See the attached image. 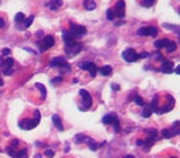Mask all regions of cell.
Returning <instances> with one entry per match:
<instances>
[{"instance_id":"obj_1","label":"cell","mask_w":180,"mask_h":158,"mask_svg":"<svg viewBox=\"0 0 180 158\" xmlns=\"http://www.w3.org/2000/svg\"><path fill=\"white\" fill-rule=\"evenodd\" d=\"M35 116H36V118H35V120H23V121L19 122L18 126L21 129H23V130H31V129H34L39 124V120H40V113L36 111V112H35Z\"/></svg>"},{"instance_id":"obj_2","label":"cell","mask_w":180,"mask_h":158,"mask_svg":"<svg viewBox=\"0 0 180 158\" xmlns=\"http://www.w3.org/2000/svg\"><path fill=\"white\" fill-rule=\"evenodd\" d=\"M53 45H54V37L51 36V35H48V36H45L43 40L39 43V46H40V51H45V50L50 49Z\"/></svg>"},{"instance_id":"obj_3","label":"cell","mask_w":180,"mask_h":158,"mask_svg":"<svg viewBox=\"0 0 180 158\" xmlns=\"http://www.w3.org/2000/svg\"><path fill=\"white\" fill-rule=\"evenodd\" d=\"M122 58H124L126 62H135V60L139 59V54L136 53L134 49H126L122 53Z\"/></svg>"},{"instance_id":"obj_4","label":"cell","mask_w":180,"mask_h":158,"mask_svg":"<svg viewBox=\"0 0 180 158\" xmlns=\"http://www.w3.org/2000/svg\"><path fill=\"white\" fill-rule=\"evenodd\" d=\"M157 34H158V31H157L156 27H152V26H149V27H141L138 30V35L139 36H157Z\"/></svg>"},{"instance_id":"obj_5","label":"cell","mask_w":180,"mask_h":158,"mask_svg":"<svg viewBox=\"0 0 180 158\" xmlns=\"http://www.w3.org/2000/svg\"><path fill=\"white\" fill-rule=\"evenodd\" d=\"M103 122H104L105 125H112L116 131H120V121H118V118L116 117V116H113V114L105 116V117L103 118Z\"/></svg>"},{"instance_id":"obj_6","label":"cell","mask_w":180,"mask_h":158,"mask_svg":"<svg viewBox=\"0 0 180 158\" xmlns=\"http://www.w3.org/2000/svg\"><path fill=\"white\" fill-rule=\"evenodd\" d=\"M71 35H72L73 37H79V36H82V35L86 34V28L84 27V26H79V25H73L71 23Z\"/></svg>"},{"instance_id":"obj_7","label":"cell","mask_w":180,"mask_h":158,"mask_svg":"<svg viewBox=\"0 0 180 158\" xmlns=\"http://www.w3.org/2000/svg\"><path fill=\"white\" fill-rule=\"evenodd\" d=\"M80 95H81V98H82V104H84V107L82 109H89L90 107H91V96H90V94L86 90H80Z\"/></svg>"},{"instance_id":"obj_8","label":"cell","mask_w":180,"mask_h":158,"mask_svg":"<svg viewBox=\"0 0 180 158\" xmlns=\"http://www.w3.org/2000/svg\"><path fill=\"white\" fill-rule=\"evenodd\" d=\"M80 50H81V44H79V43H75L72 45H66V51L70 57L76 55Z\"/></svg>"},{"instance_id":"obj_9","label":"cell","mask_w":180,"mask_h":158,"mask_svg":"<svg viewBox=\"0 0 180 158\" xmlns=\"http://www.w3.org/2000/svg\"><path fill=\"white\" fill-rule=\"evenodd\" d=\"M80 67H81L82 70L89 71V72L91 73L93 77H94V76L96 75V72H98V68H96V66H95L94 62H85V63H81V64H80Z\"/></svg>"},{"instance_id":"obj_10","label":"cell","mask_w":180,"mask_h":158,"mask_svg":"<svg viewBox=\"0 0 180 158\" xmlns=\"http://www.w3.org/2000/svg\"><path fill=\"white\" fill-rule=\"evenodd\" d=\"M50 66L51 67H62V68H70L68 67V64H67L66 62V59L62 57H58V58H54V59H51V62H50Z\"/></svg>"},{"instance_id":"obj_11","label":"cell","mask_w":180,"mask_h":158,"mask_svg":"<svg viewBox=\"0 0 180 158\" xmlns=\"http://www.w3.org/2000/svg\"><path fill=\"white\" fill-rule=\"evenodd\" d=\"M115 15H117V17L122 18L125 15V1L124 0H120V1L116 4L115 6Z\"/></svg>"},{"instance_id":"obj_12","label":"cell","mask_w":180,"mask_h":158,"mask_svg":"<svg viewBox=\"0 0 180 158\" xmlns=\"http://www.w3.org/2000/svg\"><path fill=\"white\" fill-rule=\"evenodd\" d=\"M63 41H64V44H66V45H72V44L76 43L75 37L71 35L70 31H64L63 32Z\"/></svg>"},{"instance_id":"obj_13","label":"cell","mask_w":180,"mask_h":158,"mask_svg":"<svg viewBox=\"0 0 180 158\" xmlns=\"http://www.w3.org/2000/svg\"><path fill=\"white\" fill-rule=\"evenodd\" d=\"M162 72H165V73H172V71H174V63L172 62H170V60H166V62H163L162 63Z\"/></svg>"},{"instance_id":"obj_14","label":"cell","mask_w":180,"mask_h":158,"mask_svg":"<svg viewBox=\"0 0 180 158\" xmlns=\"http://www.w3.org/2000/svg\"><path fill=\"white\" fill-rule=\"evenodd\" d=\"M53 122H54V125H56V127L58 129V130H59V131H63V125H62V121H60L59 116L54 114V116H53Z\"/></svg>"},{"instance_id":"obj_15","label":"cell","mask_w":180,"mask_h":158,"mask_svg":"<svg viewBox=\"0 0 180 158\" xmlns=\"http://www.w3.org/2000/svg\"><path fill=\"white\" fill-rule=\"evenodd\" d=\"M98 71L101 72V75H103V76H109L112 73V67L111 66H103L102 68H99Z\"/></svg>"},{"instance_id":"obj_16","label":"cell","mask_w":180,"mask_h":158,"mask_svg":"<svg viewBox=\"0 0 180 158\" xmlns=\"http://www.w3.org/2000/svg\"><path fill=\"white\" fill-rule=\"evenodd\" d=\"M167 43H169V39H161V40H157L154 45H156L157 49H162V48H166Z\"/></svg>"},{"instance_id":"obj_17","label":"cell","mask_w":180,"mask_h":158,"mask_svg":"<svg viewBox=\"0 0 180 158\" xmlns=\"http://www.w3.org/2000/svg\"><path fill=\"white\" fill-rule=\"evenodd\" d=\"M3 68H12L13 64H14V60L12 59V58H8L6 60H3V62H0Z\"/></svg>"},{"instance_id":"obj_18","label":"cell","mask_w":180,"mask_h":158,"mask_svg":"<svg viewBox=\"0 0 180 158\" xmlns=\"http://www.w3.org/2000/svg\"><path fill=\"white\" fill-rule=\"evenodd\" d=\"M84 5H85V9H88V11H93V9H95V6H96L94 0H85Z\"/></svg>"},{"instance_id":"obj_19","label":"cell","mask_w":180,"mask_h":158,"mask_svg":"<svg viewBox=\"0 0 180 158\" xmlns=\"http://www.w3.org/2000/svg\"><path fill=\"white\" fill-rule=\"evenodd\" d=\"M150 114H152V108H150V105H146L144 109L141 111V116L144 118H148V117H150Z\"/></svg>"},{"instance_id":"obj_20","label":"cell","mask_w":180,"mask_h":158,"mask_svg":"<svg viewBox=\"0 0 180 158\" xmlns=\"http://www.w3.org/2000/svg\"><path fill=\"white\" fill-rule=\"evenodd\" d=\"M166 50H167V53H172V51H175V50H176V44H175V41L169 40V43H167V45H166Z\"/></svg>"},{"instance_id":"obj_21","label":"cell","mask_w":180,"mask_h":158,"mask_svg":"<svg viewBox=\"0 0 180 158\" xmlns=\"http://www.w3.org/2000/svg\"><path fill=\"white\" fill-rule=\"evenodd\" d=\"M62 5V0H50V8L51 11H57Z\"/></svg>"},{"instance_id":"obj_22","label":"cell","mask_w":180,"mask_h":158,"mask_svg":"<svg viewBox=\"0 0 180 158\" xmlns=\"http://www.w3.org/2000/svg\"><path fill=\"white\" fill-rule=\"evenodd\" d=\"M25 19H26V15L23 13H17V14H15V18H14L15 23H23Z\"/></svg>"},{"instance_id":"obj_23","label":"cell","mask_w":180,"mask_h":158,"mask_svg":"<svg viewBox=\"0 0 180 158\" xmlns=\"http://www.w3.org/2000/svg\"><path fill=\"white\" fill-rule=\"evenodd\" d=\"M14 158H27V150L22 149L18 153H14Z\"/></svg>"},{"instance_id":"obj_24","label":"cell","mask_w":180,"mask_h":158,"mask_svg":"<svg viewBox=\"0 0 180 158\" xmlns=\"http://www.w3.org/2000/svg\"><path fill=\"white\" fill-rule=\"evenodd\" d=\"M35 86H36V88L39 89V90H40V91H41V94H43V96H44V98H45V96H46V89H45V86L43 85V84H35Z\"/></svg>"},{"instance_id":"obj_25","label":"cell","mask_w":180,"mask_h":158,"mask_svg":"<svg viewBox=\"0 0 180 158\" xmlns=\"http://www.w3.org/2000/svg\"><path fill=\"white\" fill-rule=\"evenodd\" d=\"M32 21H34V15H30V17H28V18H26V19H25L23 26H25L26 28H27V27H30L31 23H32Z\"/></svg>"},{"instance_id":"obj_26","label":"cell","mask_w":180,"mask_h":158,"mask_svg":"<svg viewBox=\"0 0 180 158\" xmlns=\"http://www.w3.org/2000/svg\"><path fill=\"white\" fill-rule=\"evenodd\" d=\"M172 131H170V130H167V129H165V130H162V136L163 138H166V139H169V138H171L172 136Z\"/></svg>"},{"instance_id":"obj_27","label":"cell","mask_w":180,"mask_h":158,"mask_svg":"<svg viewBox=\"0 0 180 158\" xmlns=\"http://www.w3.org/2000/svg\"><path fill=\"white\" fill-rule=\"evenodd\" d=\"M141 4L147 6V8H149V6H152L154 4V0H141Z\"/></svg>"},{"instance_id":"obj_28","label":"cell","mask_w":180,"mask_h":158,"mask_svg":"<svg viewBox=\"0 0 180 158\" xmlns=\"http://www.w3.org/2000/svg\"><path fill=\"white\" fill-rule=\"evenodd\" d=\"M107 18L109 19V21H113V18H115L113 9H108V11H107Z\"/></svg>"},{"instance_id":"obj_29","label":"cell","mask_w":180,"mask_h":158,"mask_svg":"<svg viewBox=\"0 0 180 158\" xmlns=\"http://www.w3.org/2000/svg\"><path fill=\"white\" fill-rule=\"evenodd\" d=\"M60 82H62V77H60V76L51 80V84H53V85H58V84H60Z\"/></svg>"},{"instance_id":"obj_30","label":"cell","mask_w":180,"mask_h":158,"mask_svg":"<svg viewBox=\"0 0 180 158\" xmlns=\"http://www.w3.org/2000/svg\"><path fill=\"white\" fill-rule=\"evenodd\" d=\"M135 103H136L138 105H144V100L140 96H135Z\"/></svg>"},{"instance_id":"obj_31","label":"cell","mask_w":180,"mask_h":158,"mask_svg":"<svg viewBox=\"0 0 180 158\" xmlns=\"http://www.w3.org/2000/svg\"><path fill=\"white\" fill-rule=\"evenodd\" d=\"M89 147L91 148L93 150H95L96 148H98V145H96V144H95V143H94V141H93V140H89Z\"/></svg>"},{"instance_id":"obj_32","label":"cell","mask_w":180,"mask_h":158,"mask_svg":"<svg viewBox=\"0 0 180 158\" xmlns=\"http://www.w3.org/2000/svg\"><path fill=\"white\" fill-rule=\"evenodd\" d=\"M12 73H13V70H12V68H4V75L11 76Z\"/></svg>"},{"instance_id":"obj_33","label":"cell","mask_w":180,"mask_h":158,"mask_svg":"<svg viewBox=\"0 0 180 158\" xmlns=\"http://www.w3.org/2000/svg\"><path fill=\"white\" fill-rule=\"evenodd\" d=\"M9 53H11V50H9L8 48H4V49L1 50V54H3V55H8Z\"/></svg>"},{"instance_id":"obj_34","label":"cell","mask_w":180,"mask_h":158,"mask_svg":"<svg viewBox=\"0 0 180 158\" xmlns=\"http://www.w3.org/2000/svg\"><path fill=\"white\" fill-rule=\"evenodd\" d=\"M45 154H46V157H49V158H51V157H53L54 156V152H53V150H46V152H45Z\"/></svg>"},{"instance_id":"obj_35","label":"cell","mask_w":180,"mask_h":158,"mask_svg":"<svg viewBox=\"0 0 180 158\" xmlns=\"http://www.w3.org/2000/svg\"><path fill=\"white\" fill-rule=\"evenodd\" d=\"M4 25H5L4 19H3V18H0V28H3V27H4Z\"/></svg>"},{"instance_id":"obj_36","label":"cell","mask_w":180,"mask_h":158,"mask_svg":"<svg viewBox=\"0 0 180 158\" xmlns=\"http://www.w3.org/2000/svg\"><path fill=\"white\" fill-rule=\"evenodd\" d=\"M175 72L178 73V75H180V66H178V67L175 68Z\"/></svg>"},{"instance_id":"obj_37","label":"cell","mask_w":180,"mask_h":158,"mask_svg":"<svg viewBox=\"0 0 180 158\" xmlns=\"http://www.w3.org/2000/svg\"><path fill=\"white\" fill-rule=\"evenodd\" d=\"M138 145H143V144H144V141H141V140H138Z\"/></svg>"},{"instance_id":"obj_38","label":"cell","mask_w":180,"mask_h":158,"mask_svg":"<svg viewBox=\"0 0 180 158\" xmlns=\"http://www.w3.org/2000/svg\"><path fill=\"white\" fill-rule=\"evenodd\" d=\"M124 158H135L134 156H131V154H127V156H125Z\"/></svg>"},{"instance_id":"obj_39","label":"cell","mask_w":180,"mask_h":158,"mask_svg":"<svg viewBox=\"0 0 180 158\" xmlns=\"http://www.w3.org/2000/svg\"><path fill=\"white\" fill-rule=\"evenodd\" d=\"M112 88H113L115 90H118V89H120V88H118V86H117V85H113V86H112Z\"/></svg>"},{"instance_id":"obj_40","label":"cell","mask_w":180,"mask_h":158,"mask_svg":"<svg viewBox=\"0 0 180 158\" xmlns=\"http://www.w3.org/2000/svg\"><path fill=\"white\" fill-rule=\"evenodd\" d=\"M0 86H3V80L0 79Z\"/></svg>"},{"instance_id":"obj_41","label":"cell","mask_w":180,"mask_h":158,"mask_svg":"<svg viewBox=\"0 0 180 158\" xmlns=\"http://www.w3.org/2000/svg\"><path fill=\"white\" fill-rule=\"evenodd\" d=\"M174 158H175V157H174Z\"/></svg>"}]
</instances>
